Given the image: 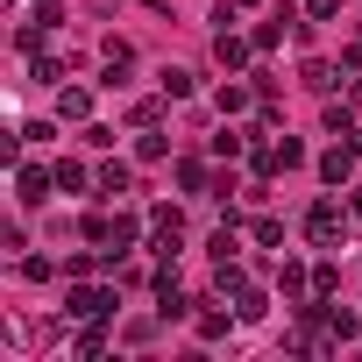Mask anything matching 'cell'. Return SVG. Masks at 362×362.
Returning a JSON list of instances; mask_svg holds the SVG:
<instances>
[{
    "label": "cell",
    "instance_id": "cell-11",
    "mask_svg": "<svg viewBox=\"0 0 362 362\" xmlns=\"http://www.w3.org/2000/svg\"><path fill=\"white\" fill-rule=\"evenodd\" d=\"M284 22H291V8H284L277 22H256V29H249V43H256V57H270V50L284 43Z\"/></svg>",
    "mask_w": 362,
    "mask_h": 362
},
{
    "label": "cell",
    "instance_id": "cell-28",
    "mask_svg": "<svg viewBox=\"0 0 362 362\" xmlns=\"http://www.w3.org/2000/svg\"><path fill=\"white\" fill-rule=\"evenodd\" d=\"M298 163H305V142L284 135V142H277V170H298Z\"/></svg>",
    "mask_w": 362,
    "mask_h": 362
},
{
    "label": "cell",
    "instance_id": "cell-33",
    "mask_svg": "<svg viewBox=\"0 0 362 362\" xmlns=\"http://www.w3.org/2000/svg\"><path fill=\"white\" fill-rule=\"evenodd\" d=\"M305 15H313V22H334V15H341V0H305Z\"/></svg>",
    "mask_w": 362,
    "mask_h": 362
},
{
    "label": "cell",
    "instance_id": "cell-36",
    "mask_svg": "<svg viewBox=\"0 0 362 362\" xmlns=\"http://www.w3.org/2000/svg\"><path fill=\"white\" fill-rule=\"evenodd\" d=\"M348 214H355V221H362V192H355V206H348Z\"/></svg>",
    "mask_w": 362,
    "mask_h": 362
},
{
    "label": "cell",
    "instance_id": "cell-7",
    "mask_svg": "<svg viewBox=\"0 0 362 362\" xmlns=\"http://www.w3.org/2000/svg\"><path fill=\"white\" fill-rule=\"evenodd\" d=\"M100 64H107V78H100V86H121V78H128V64H135V50H128L121 36H107V43H100Z\"/></svg>",
    "mask_w": 362,
    "mask_h": 362
},
{
    "label": "cell",
    "instance_id": "cell-25",
    "mask_svg": "<svg viewBox=\"0 0 362 362\" xmlns=\"http://www.w3.org/2000/svg\"><path fill=\"white\" fill-rule=\"evenodd\" d=\"M50 277H57L50 256H22V284H50Z\"/></svg>",
    "mask_w": 362,
    "mask_h": 362
},
{
    "label": "cell",
    "instance_id": "cell-20",
    "mask_svg": "<svg viewBox=\"0 0 362 362\" xmlns=\"http://www.w3.org/2000/svg\"><path fill=\"white\" fill-rule=\"evenodd\" d=\"M249 100H256V93H249V86H235V78H228V86H221V114H228V121H235V114H249Z\"/></svg>",
    "mask_w": 362,
    "mask_h": 362
},
{
    "label": "cell",
    "instance_id": "cell-2",
    "mask_svg": "<svg viewBox=\"0 0 362 362\" xmlns=\"http://www.w3.org/2000/svg\"><path fill=\"white\" fill-rule=\"evenodd\" d=\"M149 249H156V263L185 249V214L177 206H149Z\"/></svg>",
    "mask_w": 362,
    "mask_h": 362
},
{
    "label": "cell",
    "instance_id": "cell-17",
    "mask_svg": "<svg viewBox=\"0 0 362 362\" xmlns=\"http://www.w3.org/2000/svg\"><path fill=\"white\" fill-rule=\"evenodd\" d=\"M320 121H327V135H348V128H355V100H327Z\"/></svg>",
    "mask_w": 362,
    "mask_h": 362
},
{
    "label": "cell",
    "instance_id": "cell-1",
    "mask_svg": "<svg viewBox=\"0 0 362 362\" xmlns=\"http://www.w3.org/2000/svg\"><path fill=\"white\" fill-rule=\"evenodd\" d=\"M121 298L107 291V284H86V277H71V298H64V320H107Z\"/></svg>",
    "mask_w": 362,
    "mask_h": 362
},
{
    "label": "cell",
    "instance_id": "cell-32",
    "mask_svg": "<svg viewBox=\"0 0 362 362\" xmlns=\"http://www.w3.org/2000/svg\"><path fill=\"white\" fill-rule=\"evenodd\" d=\"M29 15L36 22H64V0H29Z\"/></svg>",
    "mask_w": 362,
    "mask_h": 362
},
{
    "label": "cell",
    "instance_id": "cell-30",
    "mask_svg": "<svg viewBox=\"0 0 362 362\" xmlns=\"http://www.w3.org/2000/svg\"><path fill=\"white\" fill-rule=\"evenodd\" d=\"M242 149H249V135H235V128H228V135H214V156H242Z\"/></svg>",
    "mask_w": 362,
    "mask_h": 362
},
{
    "label": "cell",
    "instance_id": "cell-26",
    "mask_svg": "<svg viewBox=\"0 0 362 362\" xmlns=\"http://www.w3.org/2000/svg\"><path fill=\"white\" fill-rule=\"evenodd\" d=\"M341 291V270L334 263H313V298H334Z\"/></svg>",
    "mask_w": 362,
    "mask_h": 362
},
{
    "label": "cell",
    "instance_id": "cell-27",
    "mask_svg": "<svg viewBox=\"0 0 362 362\" xmlns=\"http://www.w3.org/2000/svg\"><path fill=\"white\" fill-rule=\"evenodd\" d=\"M128 121H135V128H156V121H163V100H135Z\"/></svg>",
    "mask_w": 362,
    "mask_h": 362
},
{
    "label": "cell",
    "instance_id": "cell-24",
    "mask_svg": "<svg viewBox=\"0 0 362 362\" xmlns=\"http://www.w3.org/2000/svg\"><path fill=\"white\" fill-rule=\"evenodd\" d=\"M57 185H64V192H86V163H78V156H57Z\"/></svg>",
    "mask_w": 362,
    "mask_h": 362
},
{
    "label": "cell",
    "instance_id": "cell-12",
    "mask_svg": "<svg viewBox=\"0 0 362 362\" xmlns=\"http://www.w3.org/2000/svg\"><path fill=\"white\" fill-rule=\"evenodd\" d=\"M206 249H214V263H242V235H235V221H221Z\"/></svg>",
    "mask_w": 362,
    "mask_h": 362
},
{
    "label": "cell",
    "instance_id": "cell-22",
    "mask_svg": "<svg viewBox=\"0 0 362 362\" xmlns=\"http://www.w3.org/2000/svg\"><path fill=\"white\" fill-rule=\"evenodd\" d=\"M78 228H86V242H93V249H107V242H114V214H86Z\"/></svg>",
    "mask_w": 362,
    "mask_h": 362
},
{
    "label": "cell",
    "instance_id": "cell-14",
    "mask_svg": "<svg viewBox=\"0 0 362 362\" xmlns=\"http://www.w3.org/2000/svg\"><path fill=\"white\" fill-rule=\"evenodd\" d=\"M156 93H163V100H192V71L163 64V71H156Z\"/></svg>",
    "mask_w": 362,
    "mask_h": 362
},
{
    "label": "cell",
    "instance_id": "cell-3",
    "mask_svg": "<svg viewBox=\"0 0 362 362\" xmlns=\"http://www.w3.org/2000/svg\"><path fill=\"white\" fill-rule=\"evenodd\" d=\"M341 235H348V214H341L334 199H320V206L305 214V242H320V249H334Z\"/></svg>",
    "mask_w": 362,
    "mask_h": 362
},
{
    "label": "cell",
    "instance_id": "cell-35",
    "mask_svg": "<svg viewBox=\"0 0 362 362\" xmlns=\"http://www.w3.org/2000/svg\"><path fill=\"white\" fill-rule=\"evenodd\" d=\"M235 8H242V15H256V8H263V0H235Z\"/></svg>",
    "mask_w": 362,
    "mask_h": 362
},
{
    "label": "cell",
    "instance_id": "cell-10",
    "mask_svg": "<svg viewBox=\"0 0 362 362\" xmlns=\"http://www.w3.org/2000/svg\"><path fill=\"white\" fill-rule=\"evenodd\" d=\"M177 192H214V170L199 156H177Z\"/></svg>",
    "mask_w": 362,
    "mask_h": 362
},
{
    "label": "cell",
    "instance_id": "cell-5",
    "mask_svg": "<svg viewBox=\"0 0 362 362\" xmlns=\"http://www.w3.org/2000/svg\"><path fill=\"white\" fill-rule=\"evenodd\" d=\"M50 185H57V170H43V163H15V199H22V206H43Z\"/></svg>",
    "mask_w": 362,
    "mask_h": 362
},
{
    "label": "cell",
    "instance_id": "cell-6",
    "mask_svg": "<svg viewBox=\"0 0 362 362\" xmlns=\"http://www.w3.org/2000/svg\"><path fill=\"white\" fill-rule=\"evenodd\" d=\"M249 57H256V43H249V36L214 29V64H221V71H249Z\"/></svg>",
    "mask_w": 362,
    "mask_h": 362
},
{
    "label": "cell",
    "instance_id": "cell-37",
    "mask_svg": "<svg viewBox=\"0 0 362 362\" xmlns=\"http://www.w3.org/2000/svg\"><path fill=\"white\" fill-rule=\"evenodd\" d=\"M355 100H362V71H355Z\"/></svg>",
    "mask_w": 362,
    "mask_h": 362
},
{
    "label": "cell",
    "instance_id": "cell-16",
    "mask_svg": "<svg viewBox=\"0 0 362 362\" xmlns=\"http://www.w3.org/2000/svg\"><path fill=\"white\" fill-rule=\"evenodd\" d=\"M135 235H142V221H135V214H114V242H107V256H128Z\"/></svg>",
    "mask_w": 362,
    "mask_h": 362
},
{
    "label": "cell",
    "instance_id": "cell-21",
    "mask_svg": "<svg viewBox=\"0 0 362 362\" xmlns=\"http://www.w3.org/2000/svg\"><path fill=\"white\" fill-rule=\"evenodd\" d=\"M135 156H142V163H163V156H170V135H156V128H142V142H135Z\"/></svg>",
    "mask_w": 362,
    "mask_h": 362
},
{
    "label": "cell",
    "instance_id": "cell-15",
    "mask_svg": "<svg viewBox=\"0 0 362 362\" xmlns=\"http://www.w3.org/2000/svg\"><path fill=\"white\" fill-rule=\"evenodd\" d=\"M57 114H64V121H86V114H93V93H86V86H64V93H57Z\"/></svg>",
    "mask_w": 362,
    "mask_h": 362
},
{
    "label": "cell",
    "instance_id": "cell-8",
    "mask_svg": "<svg viewBox=\"0 0 362 362\" xmlns=\"http://www.w3.org/2000/svg\"><path fill=\"white\" fill-rule=\"evenodd\" d=\"M277 291H284L291 305H298V298H313V270H305V263H277Z\"/></svg>",
    "mask_w": 362,
    "mask_h": 362
},
{
    "label": "cell",
    "instance_id": "cell-34",
    "mask_svg": "<svg viewBox=\"0 0 362 362\" xmlns=\"http://www.w3.org/2000/svg\"><path fill=\"white\" fill-rule=\"evenodd\" d=\"M341 142H348V149H355V156H362V128H348V135H341Z\"/></svg>",
    "mask_w": 362,
    "mask_h": 362
},
{
    "label": "cell",
    "instance_id": "cell-23",
    "mask_svg": "<svg viewBox=\"0 0 362 362\" xmlns=\"http://www.w3.org/2000/svg\"><path fill=\"white\" fill-rule=\"evenodd\" d=\"M249 235H256L263 249H277V242H284V221H277V214H256V221H249Z\"/></svg>",
    "mask_w": 362,
    "mask_h": 362
},
{
    "label": "cell",
    "instance_id": "cell-9",
    "mask_svg": "<svg viewBox=\"0 0 362 362\" xmlns=\"http://www.w3.org/2000/svg\"><path fill=\"white\" fill-rule=\"evenodd\" d=\"M93 185H100V199H121V192H135V170H128V163H100Z\"/></svg>",
    "mask_w": 362,
    "mask_h": 362
},
{
    "label": "cell",
    "instance_id": "cell-31",
    "mask_svg": "<svg viewBox=\"0 0 362 362\" xmlns=\"http://www.w3.org/2000/svg\"><path fill=\"white\" fill-rule=\"evenodd\" d=\"M228 334V313H199V341H221Z\"/></svg>",
    "mask_w": 362,
    "mask_h": 362
},
{
    "label": "cell",
    "instance_id": "cell-13",
    "mask_svg": "<svg viewBox=\"0 0 362 362\" xmlns=\"http://www.w3.org/2000/svg\"><path fill=\"white\" fill-rule=\"evenodd\" d=\"M263 313H270V291L263 284H242L235 291V320H263Z\"/></svg>",
    "mask_w": 362,
    "mask_h": 362
},
{
    "label": "cell",
    "instance_id": "cell-18",
    "mask_svg": "<svg viewBox=\"0 0 362 362\" xmlns=\"http://www.w3.org/2000/svg\"><path fill=\"white\" fill-rule=\"evenodd\" d=\"M242 284H249V270H242V263H214V291H221V298H235Z\"/></svg>",
    "mask_w": 362,
    "mask_h": 362
},
{
    "label": "cell",
    "instance_id": "cell-19",
    "mask_svg": "<svg viewBox=\"0 0 362 362\" xmlns=\"http://www.w3.org/2000/svg\"><path fill=\"white\" fill-rule=\"evenodd\" d=\"M298 78H305L313 93H334V64H320V57H305V64H298Z\"/></svg>",
    "mask_w": 362,
    "mask_h": 362
},
{
    "label": "cell",
    "instance_id": "cell-4",
    "mask_svg": "<svg viewBox=\"0 0 362 362\" xmlns=\"http://www.w3.org/2000/svg\"><path fill=\"white\" fill-rule=\"evenodd\" d=\"M313 170H320V185H327V192H348V185H355V149H348V142H334Z\"/></svg>",
    "mask_w": 362,
    "mask_h": 362
},
{
    "label": "cell",
    "instance_id": "cell-29",
    "mask_svg": "<svg viewBox=\"0 0 362 362\" xmlns=\"http://www.w3.org/2000/svg\"><path fill=\"white\" fill-rule=\"evenodd\" d=\"M78 355H86V362H93V355H107V334H100L93 320H86V334H78Z\"/></svg>",
    "mask_w": 362,
    "mask_h": 362
}]
</instances>
